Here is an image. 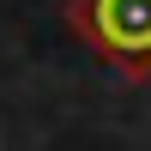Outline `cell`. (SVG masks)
<instances>
[{
    "mask_svg": "<svg viewBox=\"0 0 151 151\" xmlns=\"http://www.w3.org/2000/svg\"><path fill=\"white\" fill-rule=\"evenodd\" d=\"M67 18L97 55L121 60L133 79L151 67V0H73Z\"/></svg>",
    "mask_w": 151,
    "mask_h": 151,
    "instance_id": "obj_1",
    "label": "cell"
}]
</instances>
